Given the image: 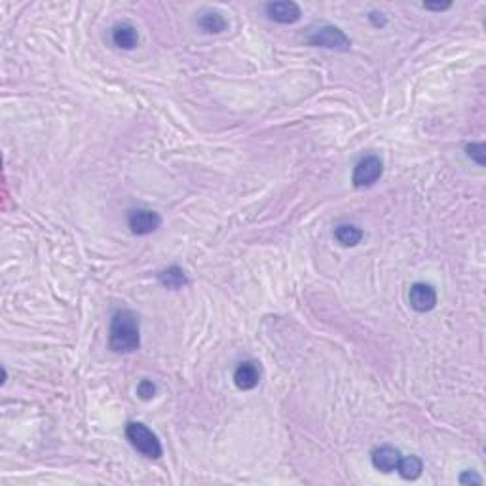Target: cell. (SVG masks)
I'll return each instance as SVG.
<instances>
[{"label":"cell","mask_w":486,"mask_h":486,"mask_svg":"<svg viewBox=\"0 0 486 486\" xmlns=\"http://www.w3.org/2000/svg\"><path fill=\"white\" fill-rule=\"evenodd\" d=\"M109 346L114 353H134L141 346L139 319L131 310H118L110 319Z\"/></svg>","instance_id":"1"},{"label":"cell","mask_w":486,"mask_h":486,"mask_svg":"<svg viewBox=\"0 0 486 486\" xmlns=\"http://www.w3.org/2000/svg\"><path fill=\"white\" fill-rule=\"evenodd\" d=\"M126 437L129 441V445L139 454L149 458V460H158V458H162V454H164V448H162V443L158 439V435L142 422L127 423Z\"/></svg>","instance_id":"2"},{"label":"cell","mask_w":486,"mask_h":486,"mask_svg":"<svg viewBox=\"0 0 486 486\" xmlns=\"http://www.w3.org/2000/svg\"><path fill=\"white\" fill-rule=\"evenodd\" d=\"M306 42L310 46L335 50V52H348L352 47V40L346 36L342 29H338L335 25H321L317 29H312L308 32Z\"/></svg>","instance_id":"3"},{"label":"cell","mask_w":486,"mask_h":486,"mask_svg":"<svg viewBox=\"0 0 486 486\" xmlns=\"http://www.w3.org/2000/svg\"><path fill=\"white\" fill-rule=\"evenodd\" d=\"M382 173H384V164H382L380 158L374 156V154L361 158L359 162L355 164V167H353V187L355 189H369V187H372L374 182L380 180Z\"/></svg>","instance_id":"4"},{"label":"cell","mask_w":486,"mask_h":486,"mask_svg":"<svg viewBox=\"0 0 486 486\" xmlns=\"http://www.w3.org/2000/svg\"><path fill=\"white\" fill-rule=\"evenodd\" d=\"M408 304L414 312L425 314L437 306V290L433 285L423 282H416L408 289Z\"/></svg>","instance_id":"5"},{"label":"cell","mask_w":486,"mask_h":486,"mask_svg":"<svg viewBox=\"0 0 486 486\" xmlns=\"http://www.w3.org/2000/svg\"><path fill=\"white\" fill-rule=\"evenodd\" d=\"M127 224L129 230L135 235H149L152 232H156L160 224H162V217L160 213L152 211V209H134L127 215Z\"/></svg>","instance_id":"6"},{"label":"cell","mask_w":486,"mask_h":486,"mask_svg":"<svg viewBox=\"0 0 486 486\" xmlns=\"http://www.w3.org/2000/svg\"><path fill=\"white\" fill-rule=\"evenodd\" d=\"M266 16L270 17L272 21H275V23L293 25L300 19L302 10H300V6H298L297 2H293V0H277V2H268Z\"/></svg>","instance_id":"7"},{"label":"cell","mask_w":486,"mask_h":486,"mask_svg":"<svg viewBox=\"0 0 486 486\" xmlns=\"http://www.w3.org/2000/svg\"><path fill=\"white\" fill-rule=\"evenodd\" d=\"M260 382V367L259 363L255 361H243L237 365V369L234 370V384L243 390L249 392L255 390Z\"/></svg>","instance_id":"8"},{"label":"cell","mask_w":486,"mask_h":486,"mask_svg":"<svg viewBox=\"0 0 486 486\" xmlns=\"http://www.w3.org/2000/svg\"><path fill=\"white\" fill-rule=\"evenodd\" d=\"M372 467L382 473H393L397 471V465L401 462V452L393 447H378L370 454Z\"/></svg>","instance_id":"9"},{"label":"cell","mask_w":486,"mask_h":486,"mask_svg":"<svg viewBox=\"0 0 486 486\" xmlns=\"http://www.w3.org/2000/svg\"><path fill=\"white\" fill-rule=\"evenodd\" d=\"M112 42L120 50H134L139 44V32L131 23H118L112 29Z\"/></svg>","instance_id":"10"},{"label":"cell","mask_w":486,"mask_h":486,"mask_svg":"<svg viewBox=\"0 0 486 486\" xmlns=\"http://www.w3.org/2000/svg\"><path fill=\"white\" fill-rule=\"evenodd\" d=\"M158 279L167 289H182L184 285H189V277L184 274V270L179 266H169L162 270L158 274Z\"/></svg>","instance_id":"11"},{"label":"cell","mask_w":486,"mask_h":486,"mask_svg":"<svg viewBox=\"0 0 486 486\" xmlns=\"http://www.w3.org/2000/svg\"><path fill=\"white\" fill-rule=\"evenodd\" d=\"M335 237L344 247H355L363 240V230L355 224H338L335 228Z\"/></svg>","instance_id":"12"},{"label":"cell","mask_w":486,"mask_h":486,"mask_svg":"<svg viewBox=\"0 0 486 486\" xmlns=\"http://www.w3.org/2000/svg\"><path fill=\"white\" fill-rule=\"evenodd\" d=\"M397 471H399V475L405 478V480H416V478L422 475L423 462L414 454L401 456V462L399 465H397Z\"/></svg>","instance_id":"13"},{"label":"cell","mask_w":486,"mask_h":486,"mask_svg":"<svg viewBox=\"0 0 486 486\" xmlns=\"http://www.w3.org/2000/svg\"><path fill=\"white\" fill-rule=\"evenodd\" d=\"M198 25L202 27V31L209 32V34H219V32L226 31V19L219 12H205L204 16L198 19Z\"/></svg>","instance_id":"14"},{"label":"cell","mask_w":486,"mask_h":486,"mask_svg":"<svg viewBox=\"0 0 486 486\" xmlns=\"http://www.w3.org/2000/svg\"><path fill=\"white\" fill-rule=\"evenodd\" d=\"M156 384H154L152 380H149V378H145V380H141V382L137 384V395H139V399L142 401L154 399V397H156Z\"/></svg>","instance_id":"15"},{"label":"cell","mask_w":486,"mask_h":486,"mask_svg":"<svg viewBox=\"0 0 486 486\" xmlns=\"http://www.w3.org/2000/svg\"><path fill=\"white\" fill-rule=\"evenodd\" d=\"M465 150H467V156H469L471 160H475L478 165H485V142H471V145L465 147Z\"/></svg>","instance_id":"16"},{"label":"cell","mask_w":486,"mask_h":486,"mask_svg":"<svg viewBox=\"0 0 486 486\" xmlns=\"http://www.w3.org/2000/svg\"><path fill=\"white\" fill-rule=\"evenodd\" d=\"M458 480H460L462 485H471V483H475V485H480V483H483V478L478 477V475H475V471H463Z\"/></svg>","instance_id":"17"},{"label":"cell","mask_w":486,"mask_h":486,"mask_svg":"<svg viewBox=\"0 0 486 486\" xmlns=\"http://www.w3.org/2000/svg\"><path fill=\"white\" fill-rule=\"evenodd\" d=\"M450 6H452L450 2H443V4H432V2H425V4H423V8L432 10V12H445V10H448Z\"/></svg>","instance_id":"18"},{"label":"cell","mask_w":486,"mask_h":486,"mask_svg":"<svg viewBox=\"0 0 486 486\" xmlns=\"http://www.w3.org/2000/svg\"><path fill=\"white\" fill-rule=\"evenodd\" d=\"M369 19L372 21V25H374V27H384L385 25L384 14H380V12H370Z\"/></svg>","instance_id":"19"}]
</instances>
